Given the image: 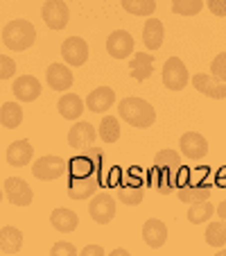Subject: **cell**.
I'll use <instances>...</instances> for the list:
<instances>
[{"label":"cell","mask_w":226,"mask_h":256,"mask_svg":"<svg viewBox=\"0 0 226 256\" xmlns=\"http://www.w3.org/2000/svg\"><path fill=\"white\" fill-rule=\"evenodd\" d=\"M118 114L122 116V120L129 122L136 130H147L156 122V112L154 106L149 104L143 98H125L118 104Z\"/></svg>","instance_id":"obj_1"},{"label":"cell","mask_w":226,"mask_h":256,"mask_svg":"<svg viewBox=\"0 0 226 256\" xmlns=\"http://www.w3.org/2000/svg\"><path fill=\"white\" fill-rule=\"evenodd\" d=\"M34 41H36V30L25 18L11 20V23H7L5 30H2V44H5L7 50L20 52V50L32 48Z\"/></svg>","instance_id":"obj_2"},{"label":"cell","mask_w":226,"mask_h":256,"mask_svg":"<svg viewBox=\"0 0 226 256\" xmlns=\"http://www.w3.org/2000/svg\"><path fill=\"white\" fill-rule=\"evenodd\" d=\"M188 82H190V75H188L186 64L179 57H170L163 66V84L170 91H181L188 86Z\"/></svg>","instance_id":"obj_3"},{"label":"cell","mask_w":226,"mask_h":256,"mask_svg":"<svg viewBox=\"0 0 226 256\" xmlns=\"http://www.w3.org/2000/svg\"><path fill=\"white\" fill-rule=\"evenodd\" d=\"M2 188H5V195L14 206H29L34 202V193L32 186L20 177H7L2 182Z\"/></svg>","instance_id":"obj_4"},{"label":"cell","mask_w":226,"mask_h":256,"mask_svg":"<svg viewBox=\"0 0 226 256\" xmlns=\"http://www.w3.org/2000/svg\"><path fill=\"white\" fill-rule=\"evenodd\" d=\"M88 213L97 224H109L116 216V202L109 193H97L93 195L91 204H88Z\"/></svg>","instance_id":"obj_5"},{"label":"cell","mask_w":226,"mask_h":256,"mask_svg":"<svg viewBox=\"0 0 226 256\" xmlns=\"http://www.w3.org/2000/svg\"><path fill=\"white\" fill-rule=\"evenodd\" d=\"M66 161L61 156H54V154H48V156H41L36 164H34L32 172L36 179H43V182H52V179H59L63 172H66Z\"/></svg>","instance_id":"obj_6"},{"label":"cell","mask_w":226,"mask_h":256,"mask_svg":"<svg viewBox=\"0 0 226 256\" xmlns=\"http://www.w3.org/2000/svg\"><path fill=\"white\" fill-rule=\"evenodd\" d=\"M41 16H43V23L50 30H63L68 25L70 12H68V5L63 0H48L41 10Z\"/></svg>","instance_id":"obj_7"},{"label":"cell","mask_w":226,"mask_h":256,"mask_svg":"<svg viewBox=\"0 0 226 256\" xmlns=\"http://www.w3.org/2000/svg\"><path fill=\"white\" fill-rule=\"evenodd\" d=\"M61 57L68 66H84L88 59V46L79 36H70L61 44Z\"/></svg>","instance_id":"obj_8"},{"label":"cell","mask_w":226,"mask_h":256,"mask_svg":"<svg viewBox=\"0 0 226 256\" xmlns=\"http://www.w3.org/2000/svg\"><path fill=\"white\" fill-rule=\"evenodd\" d=\"M179 148H181L183 156H188V159H193V161H199L208 154V140L202 134H197V132H186L181 136Z\"/></svg>","instance_id":"obj_9"},{"label":"cell","mask_w":226,"mask_h":256,"mask_svg":"<svg viewBox=\"0 0 226 256\" xmlns=\"http://www.w3.org/2000/svg\"><path fill=\"white\" fill-rule=\"evenodd\" d=\"M195 88H197L199 93H204L206 98H213V100H224L226 98V82H222V80H217L215 75H206V72H197L193 80Z\"/></svg>","instance_id":"obj_10"},{"label":"cell","mask_w":226,"mask_h":256,"mask_svg":"<svg viewBox=\"0 0 226 256\" xmlns=\"http://www.w3.org/2000/svg\"><path fill=\"white\" fill-rule=\"evenodd\" d=\"M106 52L113 59H125L134 52V39L131 34L125 32V30H116L111 32V36L106 39Z\"/></svg>","instance_id":"obj_11"},{"label":"cell","mask_w":226,"mask_h":256,"mask_svg":"<svg viewBox=\"0 0 226 256\" xmlns=\"http://www.w3.org/2000/svg\"><path fill=\"white\" fill-rule=\"evenodd\" d=\"M97 132L91 122H75L72 130L68 132V145L72 150H86L88 145H93V140L97 138Z\"/></svg>","instance_id":"obj_12"},{"label":"cell","mask_w":226,"mask_h":256,"mask_svg":"<svg viewBox=\"0 0 226 256\" xmlns=\"http://www.w3.org/2000/svg\"><path fill=\"white\" fill-rule=\"evenodd\" d=\"M45 82H48V86L52 88V91L63 93L72 86L75 78H72V72L68 66H63V64H52V66L45 70Z\"/></svg>","instance_id":"obj_13"},{"label":"cell","mask_w":226,"mask_h":256,"mask_svg":"<svg viewBox=\"0 0 226 256\" xmlns=\"http://www.w3.org/2000/svg\"><path fill=\"white\" fill-rule=\"evenodd\" d=\"M32 154H34V148L27 138H20V140H14V143L7 148L5 152V159L9 166H16V168H23L32 161Z\"/></svg>","instance_id":"obj_14"},{"label":"cell","mask_w":226,"mask_h":256,"mask_svg":"<svg viewBox=\"0 0 226 256\" xmlns=\"http://www.w3.org/2000/svg\"><path fill=\"white\" fill-rule=\"evenodd\" d=\"M143 238L147 242V247L161 250L165 245V240H168V227H165V222H161L156 218H149L147 222L143 224Z\"/></svg>","instance_id":"obj_15"},{"label":"cell","mask_w":226,"mask_h":256,"mask_svg":"<svg viewBox=\"0 0 226 256\" xmlns=\"http://www.w3.org/2000/svg\"><path fill=\"white\" fill-rule=\"evenodd\" d=\"M97 186H100L97 174H82V177H75L70 182V186H68V198L86 200V198H91V195H95Z\"/></svg>","instance_id":"obj_16"},{"label":"cell","mask_w":226,"mask_h":256,"mask_svg":"<svg viewBox=\"0 0 226 256\" xmlns=\"http://www.w3.org/2000/svg\"><path fill=\"white\" fill-rule=\"evenodd\" d=\"M11 93H14L20 102H34L41 96V82L36 78H32V75H23V78L14 80Z\"/></svg>","instance_id":"obj_17"},{"label":"cell","mask_w":226,"mask_h":256,"mask_svg":"<svg viewBox=\"0 0 226 256\" xmlns=\"http://www.w3.org/2000/svg\"><path fill=\"white\" fill-rule=\"evenodd\" d=\"M113 102H116V93H113L111 86H97L95 91L88 93V98H86L88 112H93V114L109 112Z\"/></svg>","instance_id":"obj_18"},{"label":"cell","mask_w":226,"mask_h":256,"mask_svg":"<svg viewBox=\"0 0 226 256\" xmlns=\"http://www.w3.org/2000/svg\"><path fill=\"white\" fill-rule=\"evenodd\" d=\"M57 112L66 120H77L84 114V100L79 96H75V93H63L57 102Z\"/></svg>","instance_id":"obj_19"},{"label":"cell","mask_w":226,"mask_h":256,"mask_svg":"<svg viewBox=\"0 0 226 256\" xmlns=\"http://www.w3.org/2000/svg\"><path fill=\"white\" fill-rule=\"evenodd\" d=\"M50 222H52V227L57 229V232L70 234L77 229L79 220H77V213L70 211V208H54L52 216H50Z\"/></svg>","instance_id":"obj_20"},{"label":"cell","mask_w":226,"mask_h":256,"mask_svg":"<svg viewBox=\"0 0 226 256\" xmlns=\"http://www.w3.org/2000/svg\"><path fill=\"white\" fill-rule=\"evenodd\" d=\"M129 68H131V78L138 80V82H145V80H149V75H154V57L138 52L131 59Z\"/></svg>","instance_id":"obj_21"},{"label":"cell","mask_w":226,"mask_h":256,"mask_svg":"<svg viewBox=\"0 0 226 256\" xmlns=\"http://www.w3.org/2000/svg\"><path fill=\"white\" fill-rule=\"evenodd\" d=\"M163 36H165V30L159 18H149L147 23H145L143 41L149 50H159L161 46H163Z\"/></svg>","instance_id":"obj_22"},{"label":"cell","mask_w":226,"mask_h":256,"mask_svg":"<svg viewBox=\"0 0 226 256\" xmlns=\"http://www.w3.org/2000/svg\"><path fill=\"white\" fill-rule=\"evenodd\" d=\"M177 198L186 204L206 202L211 198V186H195V184H181L177 188Z\"/></svg>","instance_id":"obj_23"},{"label":"cell","mask_w":226,"mask_h":256,"mask_svg":"<svg viewBox=\"0 0 226 256\" xmlns=\"http://www.w3.org/2000/svg\"><path fill=\"white\" fill-rule=\"evenodd\" d=\"M23 247V234L16 227H2L0 232V250L2 254H16Z\"/></svg>","instance_id":"obj_24"},{"label":"cell","mask_w":226,"mask_h":256,"mask_svg":"<svg viewBox=\"0 0 226 256\" xmlns=\"http://www.w3.org/2000/svg\"><path fill=\"white\" fill-rule=\"evenodd\" d=\"M0 122L5 130H16L23 122V109L16 102H5L0 106Z\"/></svg>","instance_id":"obj_25"},{"label":"cell","mask_w":226,"mask_h":256,"mask_svg":"<svg viewBox=\"0 0 226 256\" xmlns=\"http://www.w3.org/2000/svg\"><path fill=\"white\" fill-rule=\"evenodd\" d=\"M143 195H145L143 182H127L125 186L118 188V198H120L122 204H127V206H136V204H140L143 202Z\"/></svg>","instance_id":"obj_26"},{"label":"cell","mask_w":226,"mask_h":256,"mask_svg":"<svg viewBox=\"0 0 226 256\" xmlns=\"http://www.w3.org/2000/svg\"><path fill=\"white\" fill-rule=\"evenodd\" d=\"M100 138L104 143H116L120 138V120L116 116H104L100 122V130H97Z\"/></svg>","instance_id":"obj_27"},{"label":"cell","mask_w":226,"mask_h":256,"mask_svg":"<svg viewBox=\"0 0 226 256\" xmlns=\"http://www.w3.org/2000/svg\"><path fill=\"white\" fill-rule=\"evenodd\" d=\"M154 168L156 170H179L181 168V156L177 150H161L154 156Z\"/></svg>","instance_id":"obj_28"},{"label":"cell","mask_w":226,"mask_h":256,"mask_svg":"<svg viewBox=\"0 0 226 256\" xmlns=\"http://www.w3.org/2000/svg\"><path fill=\"white\" fill-rule=\"evenodd\" d=\"M213 218V204L208 202H197V204H190V208H188V222L193 224H202L206 222V220H211Z\"/></svg>","instance_id":"obj_29"},{"label":"cell","mask_w":226,"mask_h":256,"mask_svg":"<svg viewBox=\"0 0 226 256\" xmlns=\"http://www.w3.org/2000/svg\"><path fill=\"white\" fill-rule=\"evenodd\" d=\"M122 10L134 16H152L156 12L154 0H122Z\"/></svg>","instance_id":"obj_30"},{"label":"cell","mask_w":226,"mask_h":256,"mask_svg":"<svg viewBox=\"0 0 226 256\" xmlns=\"http://www.w3.org/2000/svg\"><path fill=\"white\" fill-rule=\"evenodd\" d=\"M206 242L211 247H222L226 242V222H211L206 227Z\"/></svg>","instance_id":"obj_31"},{"label":"cell","mask_w":226,"mask_h":256,"mask_svg":"<svg viewBox=\"0 0 226 256\" xmlns=\"http://www.w3.org/2000/svg\"><path fill=\"white\" fill-rule=\"evenodd\" d=\"M204 7V0H172V12L179 16H195Z\"/></svg>","instance_id":"obj_32"},{"label":"cell","mask_w":226,"mask_h":256,"mask_svg":"<svg viewBox=\"0 0 226 256\" xmlns=\"http://www.w3.org/2000/svg\"><path fill=\"white\" fill-rule=\"evenodd\" d=\"M159 179H156V190L163 195H170L177 190V182H174V170H156Z\"/></svg>","instance_id":"obj_33"},{"label":"cell","mask_w":226,"mask_h":256,"mask_svg":"<svg viewBox=\"0 0 226 256\" xmlns=\"http://www.w3.org/2000/svg\"><path fill=\"white\" fill-rule=\"evenodd\" d=\"M211 72L215 75L217 80L226 82V52H220L211 64Z\"/></svg>","instance_id":"obj_34"},{"label":"cell","mask_w":226,"mask_h":256,"mask_svg":"<svg viewBox=\"0 0 226 256\" xmlns=\"http://www.w3.org/2000/svg\"><path fill=\"white\" fill-rule=\"evenodd\" d=\"M16 75V62L7 54H0V78L2 80H11Z\"/></svg>","instance_id":"obj_35"},{"label":"cell","mask_w":226,"mask_h":256,"mask_svg":"<svg viewBox=\"0 0 226 256\" xmlns=\"http://www.w3.org/2000/svg\"><path fill=\"white\" fill-rule=\"evenodd\" d=\"M61 254H66V256H75V254H77V247L72 245V242H66V240L54 242V247H52V256H61Z\"/></svg>","instance_id":"obj_36"},{"label":"cell","mask_w":226,"mask_h":256,"mask_svg":"<svg viewBox=\"0 0 226 256\" xmlns=\"http://www.w3.org/2000/svg\"><path fill=\"white\" fill-rule=\"evenodd\" d=\"M206 5L215 16H226V0H206Z\"/></svg>","instance_id":"obj_37"},{"label":"cell","mask_w":226,"mask_h":256,"mask_svg":"<svg viewBox=\"0 0 226 256\" xmlns=\"http://www.w3.org/2000/svg\"><path fill=\"white\" fill-rule=\"evenodd\" d=\"M82 256H104V250L100 245H86L82 250Z\"/></svg>","instance_id":"obj_38"},{"label":"cell","mask_w":226,"mask_h":256,"mask_svg":"<svg viewBox=\"0 0 226 256\" xmlns=\"http://www.w3.org/2000/svg\"><path fill=\"white\" fill-rule=\"evenodd\" d=\"M86 156L93 161V166H95V170L100 168V166H102V161H104V156H102V152H100V150H91Z\"/></svg>","instance_id":"obj_39"},{"label":"cell","mask_w":226,"mask_h":256,"mask_svg":"<svg viewBox=\"0 0 226 256\" xmlns=\"http://www.w3.org/2000/svg\"><path fill=\"white\" fill-rule=\"evenodd\" d=\"M217 216H220L222 220L226 222V200H224V202H220V206H217Z\"/></svg>","instance_id":"obj_40"},{"label":"cell","mask_w":226,"mask_h":256,"mask_svg":"<svg viewBox=\"0 0 226 256\" xmlns=\"http://www.w3.org/2000/svg\"><path fill=\"white\" fill-rule=\"evenodd\" d=\"M111 256H129V252L127 250H113L111 252Z\"/></svg>","instance_id":"obj_41"},{"label":"cell","mask_w":226,"mask_h":256,"mask_svg":"<svg viewBox=\"0 0 226 256\" xmlns=\"http://www.w3.org/2000/svg\"><path fill=\"white\" fill-rule=\"evenodd\" d=\"M217 256H226V250H222V252H220V254H217Z\"/></svg>","instance_id":"obj_42"}]
</instances>
